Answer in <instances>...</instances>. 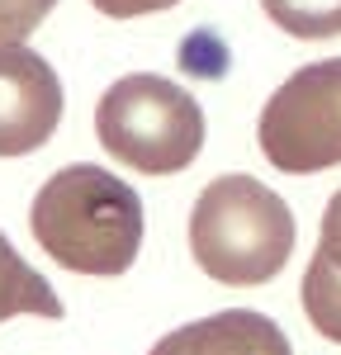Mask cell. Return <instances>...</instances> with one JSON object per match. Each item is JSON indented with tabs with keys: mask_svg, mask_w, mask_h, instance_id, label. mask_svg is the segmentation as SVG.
Instances as JSON below:
<instances>
[{
	"mask_svg": "<svg viewBox=\"0 0 341 355\" xmlns=\"http://www.w3.org/2000/svg\"><path fill=\"white\" fill-rule=\"evenodd\" d=\"M28 227L62 270L123 275L142 251V199L105 166L76 162L43 180Z\"/></svg>",
	"mask_w": 341,
	"mask_h": 355,
	"instance_id": "obj_1",
	"label": "cell"
},
{
	"mask_svg": "<svg viewBox=\"0 0 341 355\" xmlns=\"http://www.w3.org/2000/svg\"><path fill=\"white\" fill-rule=\"evenodd\" d=\"M190 251L199 270L218 284H265L294 256V214L270 185L252 175H218L195 199Z\"/></svg>",
	"mask_w": 341,
	"mask_h": 355,
	"instance_id": "obj_2",
	"label": "cell"
},
{
	"mask_svg": "<svg viewBox=\"0 0 341 355\" xmlns=\"http://www.w3.org/2000/svg\"><path fill=\"white\" fill-rule=\"evenodd\" d=\"M95 137L114 162L142 175H175L204 152V110L166 76H123L95 105Z\"/></svg>",
	"mask_w": 341,
	"mask_h": 355,
	"instance_id": "obj_3",
	"label": "cell"
},
{
	"mask_svg": "<svg viewBox=\"0 0 341 355\" xmlns=\"http://www.w3.org/2000/svg\"><path fill=\"white\" fill-rule=\"evenodd\" d=\"M256 142L261 157L284 175L341 166V57L299 67L265 100Z\"/></svg>",
	"mask_w": 341,
	"mask_h": 355,
	"instance_id": "obj_4",
	"label": "cell"
},
{
	"mask_svg": "<svg viewBox=\"0 0 341 355\" xmlns=\"http://www.w3.org/2000/svg\"><path fill=\"white\" fill-rule=\"evenodd\" d=\"M62 123V81L33 48H0V157L38 152Z\"/></svg>",
	"mask_w": 341,
	"mask_h": 355,
	"instance_id": "obj_5",
	"label": "cell"
},
{
	"mask_svg": "<svg viewBox=\"0 0 341 355\" xmlns=\"http://www.w3.org/2000/svg\"><path fill=\"white\" fill-rule=\"evenodd\" d=\"M152 355H294V351H289V336L265 313L227 308V313L166 331L152 346Z\"/></svg>",
	"mask_w": 341,
	"mask_h": 355,
	"instance_id": "obj_6",
	"label": "cell"
},
{
	"mask_svg": "<svg viewBox=\"0 0 341 355\" xmlns=\"http://www.w3.org/2000/svg\"><path fill=\"white\" fill-rule=\"evenodd\" d=\"M19 313L62 318V299H57V289L33 270L24 256L5 242V232H0V322H5V318H19Z\"/></svg>",
	"mask_w": 341,
	"mask_h": 355,
	"instance_id": "obj_7",
	"label": "cell"
},
{
	"mask_svg": "<svg viewBox=\"0 0 341 355\" xmlns=\"http://www.w3.org/2000/svg\"><path fill=\"white\" fill-rule=\"evenodd\" d=\"M270 24L294 38H337L341 33V0H261Z\"/></svg>",
	"mask_w": 341,
	"mask_h": 355,
	"instance_id": "obj_8",
	"label": "cell"
},
{
	"mask_svg": "<svg viewBox=\"0 0 341 355\" xmlns=\"http://www.w3.org/2000/svg\"><path fill=\"white\" fill-rule=\"evenodd\" d=\"M299 294H304V313H308V322L322 331L327 341H337V346H341V270H332L322 256H313Z\"/></svg>",
	"mask_w": 341,
	"mask_h": 355,
	"instance_id": "obj_9",
	"label": "cell"
},
{
	"mask_svg": "<svg viewBox=\"0 0 341 355\" xmlns=\"http://www.w3.org/2000/svg\"><path fill=\"white\" fill-rule=\"evenodd\" d=\"M57 0H0V48H24L28 33L53 15Z\"/></svg>",
	"mask_w": 341,
	"mask_h": 355,
	"instance_id": "obj_10",
	"label": "cell"
},
{
	"mask_svg": "<svg viewBox=\"0 0 341 355\" xmlns=\"http://www.w3.org/2000/svg\"><path fill=\"white\" fill-rule=\"evenodd\" d=\"M313 256H322L332 270H341V190L322 209V232H317V251Z\"/></svg>",
	"mask_w": 341,
	"mask_h": 355,
	"instance_id": "obj_11",
	"label": "cell"
},
{
	"mask_svg": "<svg viewBox=\"0 0 341 355\" xmlns=\"http://www.w3.org/2000/svg\"><path fill=\"white\" fill-rule=\"evenodd\" d=\"M100 15H110V19H138V15H157V10H170V5H180V0H90Z\"/></svg>",
	"mask_w": 341,
	"mask_h": 355,
	"instance_id": "obj_12",
	"label": "cell"
}]
</instances>
